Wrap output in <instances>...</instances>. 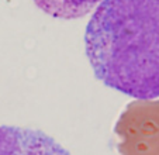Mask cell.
<instances>
[{"instance_id": "1", "label": "cell", "mask_w": 159, "mask_h": 155, "mask_svg": "<svg viewBox=\"0 0 159 155\" xmlns=\"http://www.w3.org/2000/svg\"><path fill=\"white\" fill-rule=\"evenodd\" d=\"M84 44L106 86L137 100L159 96V0H102Z\"/></svg>"}, {"instance_id": "4", "label": "cell", "mask_w": 159, "mask_h": 155, "mask_svg": "<svg viewBox=\"0 0 159 155\" xmlns=\"http://www.w3.org/2000/svg\"><path fill=\"white\" fill-rule=\"evenodd\" d=\"M34 3L54 18L75 20L89 14L102 0H34Z\"/></svg>"}, {"instance_id": "2", "label": "cell", "mask_w": 159, "mask_h": 155, "mask_svg": "<svg viewBox=\"0 0 159 155\" xmlns=\"http://www.w3.org/2000/svg\"><path fill=\"white\" fill-rule=\"evenodd\" d=\"M114 134L120 155H159V99L128 103Z\"/></svg>"}, {"instance_id": "3", "label": "cell", "mask_w": 159, "mask_h": 155, "mask_svg": "<svg viewBox=\"0 0 159 155\" xmlns=\"http://www.w3.org/2000/svg\"><path fill=\"white\" fill-rule=\"evenodd\" d=\"M0 155H70L41 130L0 125Z\"/></svg>"}]
</instances>
